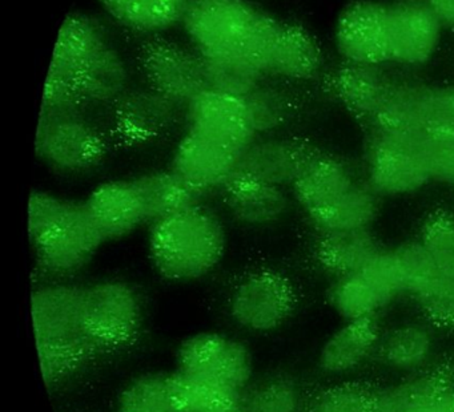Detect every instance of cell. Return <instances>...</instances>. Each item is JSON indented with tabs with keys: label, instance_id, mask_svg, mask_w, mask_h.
<instances>
[{
	"label": "cell",
	"instance_id": "obj_30",
	"mask_svg": "<svg viewBox=\"0 0 454 412\" xmlns=\"http://www.w3.org/2000/svg\"><path fill=\"white\" fill-rule=\"evenodd\" d=\"M135 180L142 190L151 223L200 204L203 196L172 170L147 173Z\"/></svg>",
	"mask_w": 454,
	"mask_h": 412
},
{
	"label": "cell",
	"instance_id": "obj_18",
	"mask_svg": "<svg viewBox=\"0 0 454 412\" xmlns=\"http://www.w3.org/2000/svg\"><path fill=\"white\" fill-rule=\"evenodd\" d=\"M397 82L380 66L347 63L329 80L337 98L363 120L373 122L384 108Z\"/></svg>",
	"mask_w": 454,
	"mask_h": 412
},
{
	"label": "cell",
	"instance_id": "obj_33",
	"mask_svg": "<svg viewBox=\"0 0 454 412\" xmlns=\"http://www.w3.org/2000/svg\"><path fill=\"white\" fill-rule=\"evenodd\" d=\"M433 338L421 324H405L380 338L377 353L380 361L390 369L417 372L430 358Z\"/></svg>",
	"mask_w": 454,
	"mask_h": 412
},
{
	"label": "cell",
	"instance_id": "obj_19",
	"mask_svg": "<svg viewBox=\"0 0 454 412\" xmlns=\"http://www.w3.org/2000/svg\"><path fill=\"white\" fill-rule=\"evenodd\" d=\"M107 44L110 42L105 27L97 19L84 13H70L60 26L47 74L75 82L82 66Z\"/></svg>",
	"mask_w": 454,
	"mask_h": 412
},
{
	"label": "cell",
	"instance_id": "obj_1",
	"mask_svg": "<svg viewBox=\"0 0 454 412\" xmlns=\"http://www.w3.org/2000/svg\"><path fill=\"white\" fill-rule=\"evenodd\" d=\"M84 287L43 284L31 295V316L44 385L57 390L102 358L83 327Z\"/></svg>",
	"mask_w": 454,
	"mask_h": 412
},
{
	"label": "cell",
	"instance_id": "obj_2",
	"mask_svg": "<svg viewBox=\"0 0 454 412\" xmlns=\"http://www.w3.org/2000/svg\"><path fill=\"white\" fill-rule=\"evenodd\" d=\"M183 27L203 58H238L267 74L283 23L249 0H192Z\"/></svg>",
	"mask_w": 454,
	"mask_h": 412
},
{
	"label": "cell",
	"instance_id": "obj_44",
	"mask_svg": "<svg viewBox=\"0 0 454 412\" xmlns=\"http://www.w3.org/2000/svg\"><path fill=\"white\" fill-rule=\"evenodd\" d=\"M411 412H454V387Z\"/></svg>",
	"mask_w": 454,
	"mask_h": 412
},
{
	"label": "cell",
	"instance_id": "obj_9",
	"mask_svg": "<svg viewBox=\"0 0 454 412\" xmlns=\"http://www.w3.org/2000/svg\"><path fill=\"white\" fill-rule=\"evenodd\" d=\"M422 133L374 128L368 159L369 186L380 196H405L430 180L419 149Z\"/></svg>",
	"mask_w": 454,
	"mask_h": 412
},
{
	"label": "cell",
	"instance_id": "obj_6",
	"mask_svg": "<svg viewBox=\"0 0 454 412\" xmlns=\"http://www.w3.org/2000/svg\"><path fill=\"white\" fill-rule=\"evenodd\" d=\"M297 297L288 276L262 268L244 274L228 295L231 319L247 331L265 334L286 323Z\"/></svg>",
	"mask_w": 454,
	"mask_h": 412
},
{
	"label": "cell",
	"instance_id": "obj_5",
	"mask_svg": "<svg viewBox=\"0 0 454 412\" xmlns=\"http://www.w3.org/2000/svg\"><path fill=\"white\" fill-rule=\"evenodd\" d=\"M30 238L42 268L58 276L81 270L106 242L84 202L67 199L54 220Z\"/></svg>",
	"mask_w": 454,
	"mask_h": 412
},
{
	"label": "cell",
	"instance_id": "obj_15",
	"mask_svg": "<svg viewBox=\"0 0 454 412\" xmlns=\"http://www.w3.org/2000/svg\"><path fill=\"white\" fill-rule=\"evenodd\" d=\"M240 154L188 130L177 143L171 170L199 193L224 188L238 169Z\"/></svg>",
	"mask_w": 454,
	"mask_h": 412
},
{
	"label": "cell",
	"instance_id": "obj_28",
	"mask_svg": "<svg viewBox=\"0 0 454 412\" xmlns=\"http://www.w3.org/2000/svg\"><path fill=\"white\" fill-rule=\"evenodd\" d=\"M395 295L365 270L340 276L332 292V303L345 321L374 318Z\"/></svg>",
	"mask_w": 454,
	"mask_h": 412
},
{
	"label": "cell",
	"instance_id": "obj_8",
	"mask_svg": "<svg viewBox=\"0 0 454 412\" xmlns=\"http://www.w3.org/2000/svg\"><path fill=\"white\" fill-rule=\"evenodd\" d=\"M137 64L148 88L185 105L209 89L206 61L198 51L166 37L145 39L137 48Z\"/></svg>",
	"mask_w": 454,
	"mask_h": 412
},
{
	"label": "cell",
	"instance_id": "obj_36",
	"mask_svg": "<svg viewBox=\"0 0 454 412\" xmlns=\"http://www.w3.org/2000/svg\"><path fill=\"white\" fill-rule=\"evenodd\" d=\"M209 89L246 97L265 76L256 66L238 58H204Z\"/></svg>",
	"mask_w": 454,
	"mask_h": 412
},
{
	"label": "cell",
	"instance_id": "obj_38",
	"mask_svg": "<svg viewBox=\"0 0 454 412\" xmlns=\"http://www.w3.org/2000/svg\"><path fill=\"white\" fill-rule=\"evenodd\" d=\"M422 246L427 250L443 276L454 279V217L430 215L421 230Z\"/></svg>",
	"mask_w": 454,
	"mask_h": 412
},
{
	"label": "cell",
	"instance_id": "obj_16",
	"mask_svg": "<svg viewBox=\"0 0 454 412\" xmlns=\"http://www.w3.org/2000/svg\"><path fill=\"white\" fill-rule=\"evenodd\" d=\"M317 151L288 138L254 140L239 159L235 175L270 185H294Z\"/></svg>",
	"mask_w": 454,
	"mask_h": 412
},
{
	"label": "cell",
	"instance_id": "obj_22",
	"mask_svg": "<svg viewBox=\"0 0 454 412\" xmlns=\"http://www.w3.org/2000/svg\"><path fill=\"white\" fill-rule=\"evenodd\" d=\"M323 53L316 37L300 24L283 23L268 61L267 74L310 80L320 72Z\"/></svg>",
	"mask_w": 454,
	"mask_h": 412
},
{
	"label": "cell",
	"instance_id": "obj_21",
	"mask_svg": "<svg viewBox=\"0 0 454 412\" xmlns=\"http://www.w3.org/2000/svg\"><path fill=\"white\" fill-rule=\"evenodd\" d=\"M379 342L376 319L348 321L324 343L318 364L326 374H347L364 363L377 350Z\"/></svg>",
	"mask_w": 454,
	"mask_h": 412
},
{
	"label": "cell",
	"instance_id": "obj_23",
	"mask_svg": "<svg viewBox=\"0 0 454 412\" xmlns=\"http://www.w3.org/2000/svg\"><path fill=\"white\" fill-rule=\"evenodd\" d=\"M355 183L344 162L316 152L292 188L299 204L310 213L339 198Z\"/></svg>",
	"mask_w": 454,
	"mask_h": 412
},
{
	"label": "cell",
	"instance_id": "obj_39",
	"mask_svg": "<svg viewBox=\"0 0 454 412\" xmlns=\"http://www.w3.org/2000/svg\"><path fill=\"white\" fill-rule=\"evenodd\" d=\"M246 101L257 135L278 129L288 117V98L275 88L260 85L254 92L246 96Z\"/></svg>",
	"mask_w": 454,
	"mask_h": 412
},
{
	"label": "cell",
	"instance_id": "obj_42",
	"mask_svg": "<svg viewBox=\"0 0 454 412\" xmlns=\"http://www.w3.org/2000/svg\"><path fill=\"white\" fill-rule=\"evenodd\" d=\"M425 315L435 324L454 327V279L438 276L413 295Z\"/></svg>",
	"mask_w": 454,
	"mask_h": 412
},
{
	"label": "cell",
	"instance_id": "obj_32",
	"mask_svg": "<svg viewBox=\"0 0 454 412\" xmlns=\"http://www.w3.org/2000/svg\"><path fill=\"white\" fill-rule=\"evenodd\" d=\"M453 387L445 369L419 372L374 393L373 412H411Z\"/></svg>",
	"mask_w": 454,
	"mask_h": 412
},
{
	"label": "cell",
	"instance_id": "obj_40",
	"mask_svg": "<svg viewBox=\"0 0 454 412\" xmlns=\"http://www.w3.org/2000/svg\"><path fill=\"white\" fill-rule=\"evenodd\" d=\"M403 276V292L416 295L441 276L440 268L421 242L405 245L395 250Z\"/></svg>",
	"mask_w": 454,
	"mask_h": 412
},
{
	"label": "cell",
	"instance_id": "obj_7",
	"mask_svg": "<svg viewBox=\"0 0 454 412\" xmlns=\"http://www.w3.org/2000/svg\"><path fill=\"white\" fill-rule=\"evenodd\" d=\"M36 153L46 164L63 173H86L107 156L108 143L102 132L78 113L41 112Z\"/></svg>",
	"mask_w": 454,
	"mask_h": 412
},
{
	"label": "cell",
	"instance_id": "obj_24",
	"mask_svg": "<svg viewBox=\"0 0 454 412\" xmlns=\"http://www.w3.org/2000/svg\"><path fill=\"white\" fill-rule=\"evenodd\" d=\"M129 82L126 61L111 44L98 51L75 77L76 87L86 105L115 104L129 92Z\"/></svg>",
	"mask_w": 454,
	"mask_h": 412
},
{
	"label": "cell",
	"instance_id": "obj_4",
	"mask_svg": "<svg viewBox=\"0 0 454 412\" xmlns=\"http://www.w3.org/2000/svg\"><path fill=\"white\" fill-rule=\"evenodd\" d=\"M83 327L102 358L137 346L143 330V306L137 289L123 281L84 287Z\"/></svg>",
	"mask_w": 454,
	"mask_h": 412
},
{
	"label": "cell",
	"instance_id": "obj_10",
	"mask_svg": "<svg viewBox=\"0 0 454 412\" xmlns=\"http://www.w3.org/2000/svg\"><path fill=\"white\" fill-rule=\"evenodd\" d=\"M176 361L177 369L187 374L239 391L251 385L254 375L248 347L220 332H198L183 340Z\"/></svg>",
	"mask_w": 454,
	"mask_h": 412
},
{
	"label": "cell",
	"instance_id": "obj_43",
	"mask_svg": "<svg viewBox=\"0 0 454 412\" xmlns=\"http://www.w3.org/2000/svg\"><path fill=\"white\" fill-rule=\"evenodd\" d=\"M454 128V84L430 87L427 128Z\"/></svg>",
	"mask_w": 454,
	"mask_h": 412
},
{
	"label": "cell",
	"instance_id": "obj_3",
	"mask_svg": "<svg viewBox=\"0 0 454 412\" xmlns=\"http://www.w3.org/2000/svg\"><path fill=\"white\" fill-rule=\"evenodd\" d=\"M151 260L168 281H195L211 273L225 250L219 218L201 204L151 223Z\"/></svg>",
	"mask_w": 454,
	"mask_h": 412
},
{
	"label": "cell",
	"instance_id": "obj_11",
	"mask_svg": "<svg viewBox=\"0 0 454 412\" xmlns=\"http://www.w3.org/2000/svg\"><path fill=\"white\" fill-rule=\"evenodd\" d=\"M185 108L190 132L222 144L240 156L256 140L246 97L206 89Z\"/></svg>",
	"mask_w": 454,
	"mask_h": 412
},
{
	"label": "cell",
	"instance_id": "obj_45",
	"mask_svg": "<svg viewBox=\"0 0 454 412\" xmlns=\"http://www.w3.org/2000/svg\"><path fill=\"white\" fill-rule=\"evenodd\" d=\"M441 24L454 28V0H425Z\"/></svg>",
	"mask_w": 454,
	"mask_h": 412
},
{
	"label": "cell",
	"instance_id": "obj_13",
	"mask_svg": "<svg viewBox=\"0 0 454 412\" xmlns=\"http://www.w3.org/2000/svg\"><path fill=\"white\" fill-rule=\"evenodd\" d=\"M179 108L151 88L129 90L114 104V137L127 148L155 143L176 124Z\"/></svg>",
	"mask_w": 454,
	"mask_h": 412
},
{
	"label": "cell",
	"instance_id": "obj_29",
	"mask_svg": "<svg viewBox=\"0 0 454 412\" xmlns=\"http://www.w3.org/2000/svg\"><path fill=\"white\" fill-rule=\"evenodd\" d=\"M379 252L368 229L323 234L317 246V257L323 268L340 276L363 270Z\"/></svg>",
	"mask_w": 454,
	"mask_h": 412
},
{
	"label": "cell",
	"instance_id": "obj_34",
	"mask_svg": "<svg viewBox=\"0 0 454 412\" xmlns=\"http://www.w3.org/2000/svg\"><path fill=\"white\" fill-rule=\"evenodd\" d=\"M244 412H304L301 390L286 375H270L243 393Z\"/></svg>",
	"mask_w": 454,
	"mask_h": 412
},
{
	"label": "cell",
	"instance_id": "obj_27",
	"mask_svg": "<svg viewBox=\"0 0 454 412\" xmlns=\"http://www.w3.org/2000/svg\"><path fill=\"white\" fill-rule=\"evenodd\" d=\"M192 0H99L121 26L153 34L183 23Z\"/></svg>",
	"mask_w": 454,
	"mask_h": 412
},
{
	"label": "cell",
	"instance_id": "obj_37",
	"mask_svg": "<svg viewBox=\"0 0 454 412\" xmlns=\"http://www.w3.org/2000/svg\"><path fill=\"white\" fill-rule=\"evenodd\" d=\"M419 149L430 180L454 183V128H427Z\"/></svg>",
	"mask_w": 454,
	"mask_h": 412
},
{
	"label": "cell",
	"instance_id": "obj_25",
	"mask_svg": "<svg viewBox=\"0 0 454 412\" xmlns=\"http://www.w3.org/2000/svg\"><path fill=\"white\" fill-rule=\"evenodd\" d=\"M175 412H244L243 393L176 369L167 377Z\"/></svg>",
	"mask_w": 454,
	"mask_h": 412
},
{
	"label": "cell",
	"instance_id": "obj_35",
	"mask_svg": "<svg viewBox=\"0 0 454 412\" xmlns=\"http://www.w3.org/2000/svg\"><path fill=\"white\" fill-rule=\"evenodd\" d=\"M167 377L151 372L132 379L119 393L115 412H175Z\"/></svg>",
	"mask_w": 454,
	"mask_h": 412
},
{
	"label": "cell",
	"instance_id": "obj_17",
	"mask_svg": "<svg viewBox=\"0 0 454 412\" xmlns=\"http://www.w3.org/2000/svg\"><path fill=\"white\" fill-rule=\"evenodd\" d=\"M84 205L106 241L121 238L148 222L147 206L137 180L99 183Z\"/></svg>",
	"mask_w": 454,
	"mask_h": 412
},
{
	"label": "cell",
	"instance_id": "obj_12",
	"mask_svg": "<svg viewBox=\"0 0 454 412\" xmlns=\"http://www.w3.org/2000/svg\"><path fill=\"white\" fill-rule=\"evenodd\" d=\"M336 44L347 63L381 66L390 61L387 5L372 0L348 5L337 21Z\"/></svg>",
	"mask_w": 454,
	"mask_h": 412
},
{
	"label": "cell",
	"instance_id": "obj_14",
	"mask_svg": "<svg viewBox=\"0 0 454 412\" xmlns=\"http://www.w3.org/2000/svg\"><path fill=\"white\" fill-rule=\"evenodd\" d=\"M390 61L421 66L440 44L442 24L425 0H397L387 5Z\"/></svg>",
	"mask_w": 454,
	"mask_h": 412
},
{
	"label": "cell",
	"instance_id": "obj_20",
	"mask_svg": "<svg viewBox=\"0 0 454 412\" xmlns=\"http://www.w3.org/2000/svg\"><path fill=\"white\" fill-rule=\"evenodd\" d=\"M223 190L231 214L244 225L275 222L288 207V197L283 188L252 178L233 175Z\"/></svg>",
	"mask_w": 454,
	"mask_h": 412
},
{
	"label": "cell",
	"instance_id": "obj_41",
	"mask_svg": "<svg viewBox=\"0 0 454 412\" xmlns=\"http://www.w3.org/2000/svg\"><path fill=\"white\" fill-rule=\"evenodd\" d=\"M373 398L363 385H336L316 395L305 412H373Z\"/></svg>",
	"mask_w": 454,
	"mask_h": 412
},
{
	"label": "cell",
	"instance_id": "obj_26",
	"mask_svg": "<svg viewBox=\"0 0 454 412\" xmlns=\"http://www.w3.org/2000/svg\"><path fill=\"white\" fill-rule=\"evenodd\" d=\"M377 196L369 185L355 183L349 190L320 209L308 213L323 234L364 230L373 222L379 210Z\"/></svg>",
	"mask_w": 454,
	"mask_h": 412
},
{
	"label": "cell",
	"instance_id": "obj_31",
	"mask_svg": "<svg viewBox=\"0 0 454 412\" xmlns=\"http://www.w3.org/2000/svg\"><path fill=\"white\" fill-rule=\"evenodd\" d=\"M430 87L397 82L379 116L372 124L393 132L422 133L427 128Z\"/></svg>",
	"mask_w": 454,
	"mask_h": 412
}]
</instances>
